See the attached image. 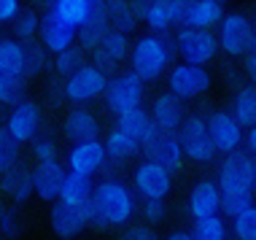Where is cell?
I'll return each instance as SVG.
<instances>
[{"instance_id": "1", "label": "cell", "mask_w": 256, "mask_h": 240, "mask_svg": "<svg viewBox=\"0 0 256 240\" xmlns=\"http://www.w3.org/2000/svg\"><path fill=\"white\" fill-rule=\"evenodd\" d=\"M84 222L92 230H116L132 222L138 214V200L132 189L124 186L116 178H106L92 189V197L81 202Z\"/></svg>"}, {"instance_id": "2", "label": "cell", "mask_w": 256, "mask_h": 240, "mask_svg": "<svg viewBox=\"0 0 256 240\" xmlns=\"http://www.w3.org/2000/svg\"><path fill=\"white\" fill-rule=\"evenodd\" d=\"M170 40L159 32H151V36L138 38V44L130 49V60H132V73H138L143 81H156L168 70L170 65Z\"/></svg>"}, {"instance_id": "3", "label": "cell", "mask_w": 256, "mask_h": 240, "mask_svg": "<svg viewBox=\"0 0 256 240\" xmlns=\"http://www.w3.org/2000/svg\"><path fill=\"white\" fill-rule=\"evenodd\" d=\"M106 84H108V73H102L100 68H94L92 62H84L76 73L65 76L62 92H65V100L76 102V106H86V102L102 98Z\"/></svg>"}, {"instance_id": "4", "label": "cell", "mask_w": 256, "mask_h": 240, "mask_svg": "<svg viewBox=\"0 0 256 240\" xmlns=\"http://www.w3.org/2000/svg\"><path fill=\"white\" fill-rule=\"evenodd\" d=\"M143 94H146V81L132 70H124L119 76L108 78L106 92H102L106 111L116 116V114L127 111V108H135L143 102Z\"/></svg>"}, {"instance_id": "5", "label": "cell", "mask_w": 256, "mask_h": 240, "mask_svg": "<svg viewBox=\"0 0 256 240\" xmlns=\"http://www.w3.org/2000/svg\"><path fill=\"white\" fill-rule=\"evenodd\" d=\"M176 49L184 62L189 65H208L218 54V38L213 30L202 27H181L176 32Z\"/></svg>"}, {"instance_id": "6", "label": "cell", "mask_w": 256, "mask_h": 240, "mask_svg": "<svg viewBox=\"0 0 256 240\" xmlns=\"http://www.w3.org/2000/svg\"><path fill=\"white\" fill-rule=\"evenodd\" d=\"M178 140H181L184 148V160H192L197 164H208L216 160V146L208 138V127H205V116L192 114L186 116L178 127Z\"/></svg>"}, {"instance_id": "7", "label": "cell", "mask_w": 256, "mask_h": 240, "mask_svg": "<svg viewBox=\"0 0 256 240\" xmlns=\"http://www.w3.org/2000/svg\"><path fill=\"white\" fill-rule=\"evenodd\" d=\"M140 154L151 162H159L170 173H178L184 168V148H181V140H178V132L159 130L156 124L146 135V140L140 143Z\"/></svg>"}, {"instance_id": "8", "label": "cell", "mask_w": 256, "mask_h": 240, "mask_svg": "<svg viewBox=\"0 0 256 240\" xmlns=\"http://www.w3.org/2000/svg\"><path fill=\"white\" fill-rule=\"evenodd\" d=\"M218 49L230 57H243V54L251 52V44H254V24L246 14L240 11H232V14H224L218 22Z\"/></svg>"}, {"instance_id": "9", "label": "cell", "mask_w": 256, "mask_h": 240, "mask_svg": "<svg viewBox=\"0 0 256 240\" xmlns=\"http://www.w3.org/2000/svg\"><path fill=\"white\" fill-rule=\"evenodd\" d=\"M208 89H210V73L205 70V65L181 62L168 73V92H172L176 98H181L184 102L205 94Z\"/></svg>"}, {"instance_id": "10", "label": "cell", "mask_w": 256, "mask_h": 240, "mask_svg": "<svg viewBox=\"0 0 256 240\" xmlns=\"http://www.w3.org/2000/svg\"><path fill=\"white\" fill-rule=\"evenodd\" d=\"M205 127H208V138H210L218 154H230L243 143V127L232 116V111H210L205 116Z\"/></svg>"}, {"instance_id": "11", "label": "cell", "mask_w": 256, "mask_h": 240, "mask_svg": "<svg viewBox=\"0 0 256 240\" xmlns=\"http://www.w3.org/2000/svg\"><path fill=\"white\" fill-rule=\"evenodd\" d=\"M218 192H254L251 184V154L234 148L224 156L218 168Z\"/></svg>"}, {"instance_id": "12", "label": "cell", "mask_w": 256, "mask_h": 240, "mask_svg": "<svg viewBox=\"0 0 256 240\" xmlns=\"http://www.w3.org/2000/svg\"><path fill=\"white\" fill-rule=\"evenodd\" d=\"M40 122H44L40 106L36 100L24 98L22 102L11 106V114H8V119H6V130H8V135L22 146V143H30L40 132Z\"/></svg>"}, {"instance_id": "13", "label": "cell", "mask_w": 256, "mask_h": 240, "mask_svg": "<svg viewBox=\"0 0 256 240\" xmlns=\"http://www.w3.org/2000/svg\"><path fill=\"white\" fill-rule=\"evenodd\" d=\"M132 186L143 200H148V197H168L172 189V173L168 168H162L159 162L146 160L135 168Z\"/></svg>"}, {"instance_id": "14", "label": "cell", "mask_w": 256, "mask_h": 240, "mask_svg": "<svg viewBox=\"0 0 256 240\" xmlns=\"http://www.w3.org/2000/svg\"><path fill=\"white\" fill-rule=\"evenodd\" d=\"M130 36L127 32H119V30H108L106 38L100 40V46L92 54V65L100 68L102 73H114L116 68H119V62H124V60L130 57Z\"/></svg>"}, {"instance_id": "15", "label": "cell", "mask_w": 256, "mask_h": 240, "mask_svg": "<svg viewBox=\"0 0 256 240\" xmlns=\"http://www.w3.org/2000/svg\"><path fill=\"white\" fill-rule=\"evenodd\" d=\"M106 162H108V154H106V146H102L100 138L73 143L70 154H68V170L81 173V176L100 173V170L106 168Z\"/></svg>"}, {"instance_id": "16", "label": "cell", "mask_w": 256, "mask_h": 240, "mask_svg": "<svg viewBox=\"0 0 256 240\" xmlns=\"http://www.w3.org/2000/svg\"><path fill=\"white\" fill-rule=\"evenodd\" d=\"M38 36H40V44H44L46 52L57 54L76 44V27L62 22L54 11H44V16L38 22Z\"/></svg>"}, {"instance_id": "17", "label": "cell", "mask_w": 256, "mask_h": 240, "mask_svg": "<svg viewBox=\"0 0 256 240\" xmlns=\"http://www.w3.org/2000/svg\"><path fill=\"white\" fill-rule=\"evenodd\" d=\"M65 164L60 160L52 162H38V168L32 170V194L44 202H54L60 197V186L65 181Z\"/></svg>"}, {"instance_id": "18", "label": "cell", "mask_w": 256, "mask_h": 240, "mask_svg": "<svg viewBox=\"0 0 256 240\" xmlns=\"http://www.w3.org/2000/svg\"><path fill=\"white\" fill-rule=\"evenodd\" d=\"M148 114H151V122H154L159 130L178 132L181 122L186 119V106H184V100L176 98L172 92H162V94H156V98H154Z\"/></svg>"}, {"instance_id": "19", "label": "cell", "mask_w": 256, "mask_h": 240, "mask_svg": "<svg viewBox=\"0 0 256 240\" xmlns=\"http://www.w3.org/2000/svg\"><path fill=\"white\" fill-rule=\"evenodd\" d=\"M49 227H52L54 235L62 238V240H70V238L78 235V232H84L86 222H84L81 205H68V202L54 200L52 210H49Z\"/></svg>"}, {"instance_id": "20", "label": "cell", "mask_w": 256, "mask_h": 240, "mask_svg": "<svg viewBox=\"0 0 256 240\" xmlns=\"http://www.w3.org/2000/svg\"><path fill=\"white\" fill-rule=\"evenodd\" d=\"M62 135L70 143L94 140V138H100V122L89 108L76 106L65 114V119H62Z\"/></svg>"}, {"instance_id": "21", "label": "cell", "mask_w": 256, "mask_h": 240, "mask_svg": "<svg viewBox=\"0 0 256 240\" xmlns=\"http://www.w3.org/2000/svg\"><path fill=\"white\" fill-rule=\"evenodd\" d=\"M0 192H3L11 202L24 205L32 197V170L24 168L22 162L6 168L3 173H0Z\"/></svg>"}, {"instance_id": "22", "label": "cell", "mask_w": 256, "mask_h": 240, "mask_svg": "<svg viewBox=\"0 0 256 240\" xmlns=\"http://www.w3.org/2000/svg\"><path fill=\"white\" fill-rule=\"evenodd\" d=\"M218 200H221V192L216 186V181H197L189 192L186 208H189L192 218H205V216L218 214Z\"/></svg>"}, {"instance_id": "23", "label": "cell", "mask_w": 256, "mask_h": 240, "mask_svg": "<svg viewBox=\"0 0 256 240\" xmlns=\"http://www.w3.org/2000/svg\"><path fill=\"white\" fill-rule=\"evenodd\" d=\"M221 16H224V3L216 0H189V8L184 14L181 27H202V30H213Z\"/></svg>"}, {"instance_id": "24", "label": "cell", "mask_w": 256, "mask_h": 240, "mask_svg": "<svg viewBox=\"0 0 256 240\" xmlns=\"http://www.w3.org/2000/svg\"><path fill=\"white\" fill-rule=\"evenodd\" d=\"M106 16L108 27L119 32H132L140 19V3L138 0H106Z\"/></svg>"}, {"instance_id": "25", "label": "cell", "mask_w": 256, "mask_h": 240, "mask_svg": "<svg viewBox=\"0 0 256 240\" xmlns=\"http://www.w3.org/2000/svg\"><path fill=\"white\" fill-rule=\"evenodd\" d=\"M116 127L124 130L127 135H132L138 143H143L146 135L154 130V122H151V114L146 111V108L135 106V108H127V111L116 114Z\"/></svg>"}, {"instance_id": "26", "label": "cell", "mask_w": 256, "mask_h": 240, "mask_svg": "<svg viewBox=\"0 0 256 240\" xmlns=\"http://www.w3.org/2000/svg\"><path fill=\"white\" fill-rule=\"evenodd\" d=\"M92 176H81V173H73V170H68L65 173V181H62L60 186V202H68V205H81L86 202L89 197H92Z\"/></svg>"}, {"instance_id": "27", "label": "cell", "mask_w": 256, "mask_h": 240, "mask_svg": "<svg viewBox=\"0 0 256 240\" xmlns=\"http://www.w3.org/2000/svg\"><path fill=\"white\" fill-rule=\"evenodd\" d=\"M102 146H106L108 160H114V162H124V160H130V156L140 154V143H138L132 135H127L124 130H119V127H114L106 135Z\"/></svg>"}, {"instance_id": "28", "label": "cell", "mask_w": 256, "mask_h": 240, "mask_svg": "<svg viewBox=\"0 0 256 240\" xmlns=\"http://www.w3.org/2000/svg\"><path fill=\"white\" fill-rule=\"evenodd\" d=\"M232 116L240 122V127H256V84L238 86L232 98Z\"/></svg>"}, {"instance_id": "29", "label": "cell", "mask_w": 256, "mask_h": 240, "mask_svg": "<svg viewBox=\"0 0 256 240\" xmlns=\"http://www.w3.org/2000/svg\"><path fill=\"white\" fill-rule=\"evenodd\" d=\"M0 73L24 76V46L16 38H0Z\"/></svg>"}, {"instance_id": "30", "label": "cell", "mask_w": 256, "mask_h": 240, "mask_svg": "<svg viewBox=\"0 0 256 240\" xmlns=\"http://www.w3.org/2000/svg\"><path fill=\"white\" fill-rule=\"evenodd\" d=\"M140 19L146 22V27L151 32H159V36H164V32L172 27V19L168 14L164 0H148V3H140Z\"/></svg>"}, {"instance_id": "31", "label": "cell", "mask_w": 256, "mask_h": 240, "mask_svg": "<svg viewBox=\"0 0 256 240\" xmlns=\"http://www.w3.org/2000/svg\"><path fill=\"white\" fill-rule=\"evenodd\" d=\"M192 238H194V240H226V222H224V216L213 214V216H205V218H194Z\"/></svg>"}, {"instance_id": "32", "label": "cell", "mask_w": 256, "mask_h": 240, "mask_svg": "<svg viewBox=\"0 0 256 240\" xmlns=\"http://www.w3.org/2000/svg\"><path fill=\"white\" fill-rule=\"evenodd\" d=\"M52 11L62 22H68L70 27H78L89 14V0H54Z\"/></svg>"}, {"instance_id": "33", "label": "cell", "mask_w": 256, "mask_h": 240, "mask_svg": "<svg viewBox=\"0 0 256 240\" xmlns=\"http://www.w3.org/2000/svg\"><path fill=\"white\" fill-rule=\"evenodd\" d=\"M27 94V78L24 76H6L0 73V106H16Z\"/></svg>"}, {"instance_id": "34", "label": "cell", "mask_w": 256, "mask_h": 240, "mask_svg": "<svg viewBox=\"0 0 256 240\" xmlns=\"http://www.w3.org/2000/svg\"><path fill=\"white\" fill-rule=\"evenodd\" d=\"M84 62H86V52L78 49L76 44L54 54V70H57V76H62V78L70 76V73H76Z\"/></svg>"}, {"instance_id": "35", "label": "cell", "mask_w": 256, "mask_h": 240, "mask_svg": "<svg viewBox=\"0 0 256 240\" xmlns=\"http://www.w3.org/2000/svg\"><path fill=\"white\" fill-rule=\"evenodd\" d=\"M49 68V52L44 49V44H32L27 40L24 46V78H36Z\"/></svg>"}, {"instance_id": "36", "label": "cell", "mask_w": 256, "mask_h": 240, "mask_svg": "<svg viewBox=\"0 0 256 240\" xmlns=\"http://www.w3.org/2000/svg\"><path fill=\"white\" fill-rule=\"evenodd\" d=\"M251 205H254V192H221L218 210H221V216L234 218L238 214H243L246 208H251Z\"/></svg>"}, {"instance_id": "37", "label": "cell", "mask_w": 256, "mask_h": 240, "mask_svg": "<svg viewBox=\"0 0 256 240\" xmlns=\"http://www.w3.org/2000/svg\"><path fill=\"white\" fill-rule=\"evenodd\" d=\"M11 22H14V38L22 40V44H27V40H32V38L38 36L40 16H38L36 11H19Z\"/></svg>"}, {"instance_id": "38", "label": "cell", "mask_w": 256, "mask_h": 240, "mask_svg": "<svg viewBox=\"0 0 256 240\" xmlns=\"http://www.w3.org/2000/svg\"><path fill=\"white\" fill-rule=\"evenodd\" d=\"M232 235L238 240H256V205L232 218Z\"/></svg>"}, {"instance_id": "39", "label": "cell", "mask_w": 256, "mask_h": 240, "mask_svg": "<svg viewBox=\"0 0 256 240\" xmlns=\"http://www.w3.org/2000/svg\"><path fill=\"white\" fill-rule=\"evenodd\" d=\"M30 143H32V156H36V162L57 160V140H54L49 132H38Z\"/></svg>"}, {"instance_id": "40", "label": "cell", "mask_w": 256, "mask_h": 240, "mask_svg": "<svg viewBox=\"0 0 256 240\" xmlns=\"http://www.w3.org/2000/svg\"><path fill=\"white\" fill-rule=\"evenodd\" d=\"M16 162H19V143L8 135V130L0 127V173Z\"/></svg>"}, {"instance_id": "41", "label": "cell", "mask_w": 256, "mask_h": 240, "mask_svg": "<svg viewBox=\"0 0 256 240\" xmlns=\"http://www.w3.org/2000/svg\"><path fill=\"white\" fill-rule=\"evenodd\" d=\"M24 230L22 224V216L16 214L14 208H0V232H3L6 238H19Z\"/></svg>"}, {"instance_id": "42", "label": "cell", "mask_w": 256, "mask_h": 240, "mask_svg": "<svg viewBox=\"0 0 256 240\" xmlns=\"http://www.w3.org/2000/svg\"><path fill=\"white\" fill-rule=\"evenodd\" d=\"M140 210L148 224H159L168 218V202H164V197H148V200H143Z\"/></svg>"}, {"instance_id": "43", "label": "cell", "mask_w": 256, "mask_h": 240, "mask_svg": "<svg viewBox=\"0 0 256 240\" xmlns=\"http://www.w3.org/2000/svg\"><path fill=\"white\" fill-rule=\"evenodd\" d=\"M119 240H159V235H156V230L146 227V224H135V227L124 230Z\"/></svg>"}, {"instance_id": "44", "label": "cell", "mask_w": 256, "mask_h": 240, "mask_svg": "<svg viewBox=\"0 0 256 240\" xmlns=\"http://www.w3.org/2000/svg\"><path fill=\"white\" fill-rule=\"evenodd\" d=\"M164 6H168V14L172 19V27H181L184 22V14L189 8V0H164Z\"/></svg>"}, {"instance_id": "45", "label": "cell", "mask_w": 256, "mask_h": 240, "mask_svg": "<svg viewBox=\"0 0 256 240\" xmlns=\"http://www.w3.org/2000/svg\"><path fill=\"white\" fill-rule=\"evenodd\" d=\"M19 11H22L19 8V0H0V24L11 22Z\"/></svg>"}, {"instance_id": "46", "label": "cell", "mask_w": 256, "mask_h": 240, "mask_svg": "<svg viewBox=\"0 0 256 240\" xmlns=\"http://www.w3.org/2000/svg\"><path fill=\"white\" fill-rule=\"evenodd\" d=\"M243 143H246V152L256 156V127H248V132H243Z\"/></svg>"}, {"instance_id": "47", "label": "cell", "mask_w": 256, "mask_h": 240, "mask_svg": "<svg viewBox=\"0 0 256 240\" xmlns=\"http://www.w3.org/2000/svg\"><path fill=\"white\" fill-rule=\"evenodd\" d=\"M246 73L251 76V81L256 84V52H248V60H246Z\"/></svg>"}, {"instance_id": "48", "label": "cell", "mask_w": 256, "mask_h": 240, "mask_svg": "<svg viewBox=\"0 0 256 240\" xmlns=\"http://www.w3.org/2000/svg\"><path fill=\"white\" fill-rule=\"evenodd\" d=\"M168 240H194V238H192V232H172V235H168Z\"/></svg>"}, {"instance_id": "49", "label": "cell", "mask_w": 256, "mask_h": 240, "mask_svg": "<svg viewBox=\"0 0 256 240\" xmlns=\"http://www.w3.org/2000/svg\"><path fill=\"white\" fill-rule=\"evenodd\" d=\"M251 184H254V192H256V156H251Z\"/></svg>"}, {"instance_id": "50", "label": "cell", "mask_w": 256, "mask_h": 240, "mask_svg": "<svg viewBox=\"0 0 256 240\" xmlns=\"http://www.w3.org/2000/svg\"><path fill=\"white\" fill-rule=\"evenodd\" d=\"M251 52H256V32H254V44H251Z\"/></svg>"}, {"instance_id": "51", "label": "cell", "mask_w": 256, "mask_h": 240, "mask_svg": "<svg viewBox=\"0 0 256 240\" xmlns=\"http://www.w3.org/2000/svg\"><path fill=\"white\" fill-rule=\"evenodd\" d=\"M251 24H254V32H256V16H254V19H251Z\"/></svg>"}, {"instance_id": "52", "label": "cell", "mask_w": 256, "mask_h": 240, "mask_svg": "<svg viewBox=\"0 0 256 240\" xmlns=\"http://www.w3.org/2000/svg\"><path fill=\"white\" fill-rule=\"evenodd\" d=\"M138 3H148V0H138Z\"/></svg>"}, {"instance_id": "53", "label": "cell", "mask_w": 256, "mask_h": 240, "mask_svg": "<svg viewBox=\"0 0 256 240\" xmlns=\"http://www.w3.org/2000/svg\"><path fill=\"white\" fill-rule=\"evenodd\" d=\"M216 3H224V0H216Z\"/></svg>"}]
</instances>
